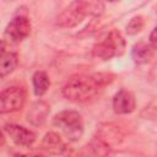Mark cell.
<instances>
[{
    "label": "cell",
    "mask_w": 157,
    "mask_h": 157,
    "mask_svg": "<svg viewBox=\"0 0 157 157\" xmlns=\"http://www.w3.org/2000/svg\"><path fill=\"white\" fill-rule=\"evenodd\" d=\"M113 80L114 75L110 72L75 75L64 86L63 94L72 102H86L103 91V88L110 85Z\"/></svg>",
    "instance_id": "6da1fadb"
},
{
    "label": "cell",
    "mask_w": 157,
    "mask_h": 157,
    "mask_svg": "<svg viewBox=\"0 0 157 157\" xmlns=\"http://www.w3.org/2000/svg\"><path fill=\"white\" fill-rule=\"evenodd\" d=\"M108 1H110V2H114V1H118V0H108Z\"/></svg>",
    "instance_id": "e0dca14e"
},
{
    "label": "cell",
    "mask_w": 157,
    "mask_h": 157,
    "mask_svg": "<svg viewBox=\"0 0 157 157\" xmlns=\"http://www.w3.org/2000/svg\"><path fill=\"white\" fill-rule=\"evenodd\" d=\"M125 39L119 31H110L101 42L93 47V55L102 60H109L113 56H120L125 52Z\"/></svg>",
    "instance_id": "277c9868"
},
{
    "label": "cell",
    "mask_w": 157,
    "mask_h": 157,
    "mask_svg": "<svg viewBox=\"0 0 157 157\" xmlns=\"http://www.w3.org/2000/svg\"><path fill=\"white\" fill-rule=\"evenodd\" d=\"M145 26V20L142 16H135L130 20V22L126 26V33L130 36H134L136 33H139Z\"/></svg>",
    "instance_id": "9a60e30c"
},
{
    "label": "cell",
    "mask_w": 157,
    "mask_h": 157,
    "mask_svg": "<svg viewBox=\"0 0 157 157\" xmlns=\"http://www.w3.org/2000/svg\"><path fill=\"white\" fill-rule=\"evenodd\" d=\"M49 112H50V109H49L48 103H45L44 101H37L29 108V112L27 114V120L32 125L39 126V125L44 124Z\"/></svg>",
    "instance_id": "30bf717a"
},
{
    "label": "cell",
    "mask_w": 157,
    "mask_h": 157,
    "mask_svg": "<svg viewBox=\"0 0 157 157\" xmlns=\"http://www.w3.org/2000/svg\"><path fill=\"white\" fill-rule=\"evenodd\" d=\"M4 132L17 146H21V147H31L36 142V134L22 125L6 124L4 125Z\"/></svg>",
    "instance_id": "52a82bcc"
},
{
    "label": "cell",
    "mask_w": 157,
    "mask_h": 157,
    "mask_svg": "<svg viewBox=\"0 0 157 157\" xmlns=\"http://www.w3.org/2000/svg\"><path fill=\"white\" fill-rule=\"evenodd\" d=\"M32 83L36 96H43L50 86V80L44 71H36L32 76Z\"/></svg>",
    "instance_id": "5bb4252c"
},
{
    "label": "cell",
    "mask_w": 157,
    "mask_h": 157,
    "mask_svg": "<svg viewBox=\"0 0 157 157\" xmlns=\"http://www.w3.org/2000/svg\"><path fill=\"white\" fill-rule=\"evenodd\" d=\"M31 32V22L27 16H15L7 25L5 34L12 42H20L25 39Z\"/></svg>",
    "instance_id": "ba28073f"
},
{
    "label": "cell",
    "mask_w": 157,
    "mask_h": 157,
    "mask_svg": "<svg viewBox=\"0 0 157 157\" xmlns=\"http://www.w3.org/2000/svg\"><path fill=\"white\" fill-rule=\"evenodd\" d=\"M18 64L17 55L12 52H6L5 50V42H2L1 45V63H0V75L4 78L5 76L10 75Z\"/></svg>",
    "instance_id": "4fadbf2b"
},
{
    "label": "cell",
    "mask_w": 157,
    "mask_h": 157,
    "mask_svg": "<svg viewBox=\"0 0 157 157\" xmlns=\"http://www.w3.org/2000/svg\"><path fill=\"white\" fill-rule=\"evenodd\" d=\"M26 102V91L21 86H10L2 90L0 94V112L12 113L20 110Z\"/></svg>",
    "instance_id": "5b68a950"
},
{
    "label": "cell",
    "mask_w": 157,
    "mask_h": 157,
    "mask_svg": "<svg viewBox=\"0 0 157 157\" xmlns=\"http://www.w3.org/2000/svg\"><path fill=\"white\" fill-rule=\"evenodd\" d=\"M148 39H150V44H151L155 49H157V26L152 29V32H151Z\"/></svg>",
    "instance_id": "2e32d148"
},
{
    "label": "cell",
    "mask_w": 157,
    "mask_h": 157,
    "mask_svg": "<svg viewBox=\"0 0 157 157\" xmlns=\"http://www.w3.org/2000/svg\"><path fill=\"white\" fill-rule=\"evenodd\" d=\"M136 105L134 94L128 90H119L113 97V109L117 114H129Z\"/></svg>",
    "instance_id": "9c48e42d"
},
{
    "label": "cell",
    "mask_w": 157,
    "mask_h": 157,
    "mask_svg": "<svg viewBox=\"0 0 157 157\" xmlns=\"http://www.w3.org/2000/svg\"><path fill=\"white\" fill-rule=\"evenodd\" d=\"M103 144L109 146L110 148L115 145H119L125 139V132L123 128L114 123H103L98 126L96 136Z\"/></svg>",
    "instance_id": "8992f818"
},
{
    "label": "cell",
    "mask_w": 157,
    "mask_h": 157,
    "mask_svg": "<svg viewBox=\"0 0 157 157\" xmlns=\"http://www.w3.org/2000/svg\"><path fill=\"white\" fill-rule=\"evenodd\" d=\"M42 148L53 153H63L66 150V145L59 134L49 131L44 135L42 140Z\"/></svg>",
    "instance_id": "7c38bea8"
},
{
    "label": "cell",
    "mask_w": 157,
    "mask_h": 157,
    "mask_svg": "<svg viewBox=\"0 0 157 157\" xmlns=\"http://www.w3.org/2000/svg\"><path fill=\"white\" fill-rule=\"evenodd\" d=\"M53 125L58 128L69 141H77L83 134V121L75 110H63L53 118Z\"/></svg>",
    "instance_id": "3957f363"
},
{
    "label": "cell",
    "mask_w": 157,
    "mask_h": 157,
    "mask_svg": "<svg viewBox=\"0 0 157 157\" xmlns=\"http://www.w3.org/2000/svg\"><path fill=\"white\" fill-rule=\"evenodd\" d=\"M103 11L102 0H74L59 13L55 25L60 28H72L81 23L86 16L99 17Z\"/></svg>",
    "instance_id": "7a4b0ae2"
},
{
    "label": "cell",
    "mask_w": 157,
    "mask_h": 157,
    "mask_svg": "<svg viewBox=\"0 0 157 157\" xmlns=\"http://www.w3.org/2000/svg\"><path fill=\"white\" fill-rule=\"evenodd\" d=\"M153 50L155 48L144 40H140L132 45L131 49V58L136 64H145L151 60L153 56Z\"/></svg>",
    "instance_id": "8fae6325"
}]
</instances>
